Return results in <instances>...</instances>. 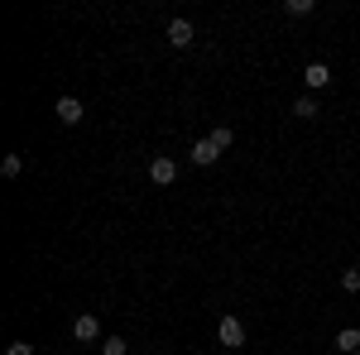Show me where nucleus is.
I'll use <instances>...</instances> for the list:
<instances>
[{
    "label": "nucleus",
    "instance_id": "ddd939ff",
    "mask_svg": "<svg viewBox=\"0 0 360 355\" xmlns=\"http://www.w3.org/2000/svg\"><path fill=\"white\" fill-rule=\"evenodd\" d=\"M125 351H130L125 336H106V341H101V355H125Z\"/></svg>",
    "mask_w": 360,
    "mask_h": 355
},
{
    "label": "nucleus",
    "instance_id": "9d476101",
    "mask_svg": "<svg viewBox=\"0 0 360 355\" xmlns=\"http://www.w3.org/2000/svg\"><path fill=\"white\" fill-rule=\"evenodd\" d=\"M283 15L288 20H303V15H312V0H283Z\"/></svg>",
    "mask_w": 360,
    "mask_h": 355
},
{
    "label": "nucleus",
    "instance_id": "0eeeda50",
    "mask_svg": "<svg viewBox=\"0 0 360 355\" xmlns=\"http://www.w3.org/2000/svg\"><path fill=\"white\" fill-rule=\"evenodd\" d=\"M303 82L312 86V91H322V86H332V67H327V63H307Z\"/></svg>",
    "mask_w": 360,
    "mask_h": 355
},
{
    "label": "nucleus",
    "instance_id": "6e6552de",
    "mask_svg": "<svg viewBox=\"0 0 360 355\" xmlns=\"http://www.w3.org/2000/svg\"><path fill=\"white\" fill-rule=\"evenodd\" d=\"M336 351H341V355H356L360 351V327H341V331H336Z\"/></svg>",
    "mask_w": 360,
    "mask_h": 355
},
{
    "label": "nucleus",
    "instance_id": "2eb2a0df",
    "mask_svg": "<svg viewBox=\"0 0 360 355\" xmlns=\"http://www.w3.org/2000/svg\"><path fill=\"white\" fill-rule=\"evenodd\" d=\"M5 355H34V346H29V341H10V346H5Z\"/></svg>",
    "mask_w": 360,
    "mask_h": 355
},
{
    "label": "nucleus",
    "instance_id": "4468645a",
    "mask_svg": "<svg viewBox=\"0 0 360 355\" xmlns=\"http://www.w3.org/2000/svg\"><path fill=\"white\" fill-rule=\"evenodd\" d=\"M341 288L346 293H360V269H341Z\"/></svg>",
    "mask_w": 360,
    "mask_h": 355
},
{
    "label": "nucleus",
    "instance_id": "f03ea898",
    "mask_svg": "<svg viewBox=\"0 0 360 355\" xmlns=\"http://www.w3.org/2000/svg\"><path fill=\"white\" fill-rule=\"evenodd\" d=\"M173 178H178V164H173L168 154H159V159L149 164V183H159V188H168Z\"/></svg>",
    "mask_w": 360,
    "mask_h": 355
},
{
    "label": "nucleus",
    "instance_id": "f8f14e48",
    "mask_svg": "<svg viewBox=\"0 0 360 355\" xmlns=\"http://www.w3.org/2000/svg\"><path fill=\"white\" fill-rule=\"evenodd\" d=\"M293 115H298V120H312V115H317V101H312V96H298V101H293Z\"/></svg>",
    "mask_w": 360,
    "mask_h": 355
},
{
    "label": "nucleus",
    "instance_id": "20e7f679",
    "mask_svg": "<svg viewBox=\"0 0 360 355\" xmlns=\"http://www.w3.org/2000/svg\"><path fill=\"white\" fill-rule=\"evenodd\" d=\"M72 336H77V341H106V336H101V322H96L91 312H82V317L72 322Z\"/></svg>",
    "mask_w": 360,
    "mask_h": 355
},
{
    "label": "nucleus",
    "instance_id": "39448f33",
    "mask_svg": "<svg viewBox=\"0 0 360 355\" xmlns=\"http://www.w3.org/2000/svg\"><path fill=\"white\" fill-rule=\"evenodd\" d=\"M58 120H63V125H82V101H77V96H58Z\"/></svg>",
    "mask_w": 360,
    "mask_h": 355
},
{
    "label": "nucleus",
    "instance_id": "1a4fd4ad",
    "mask_svg": "<svg viewBox=\"0 0 360 355\" xmlns=\"http://www.w3.org/2000/svg\"><path fill=\"white\" fill-rule=\"evenodd\" d=\"M207 139H212V144H217V149H221V154H226V149L236 144V130H231V125H217V130H212V135H207Z\"/></svg>",
    "mask_w": 360,
    "mask_h": 355
},
{
    "label": "nucleus",
    "instance_id": "7ed1b4c3",
    "mask_svg": "<svg viewBox=\"0 0 360 355\" xmlns=\"http://www.w3.org/2000/svg\"><path fill=\"white\" fill-rule=\"evenodd\" d=\"M193 39H197L193 20H168V44H173V49H188Z\"/></svg>",
    "mask_w": 360,
    "mask_h": 355
},
{
    "label": "nucleus",
    "instance_id": "9b49d317",
    "mask_svg": "<svg viewBox=\"0 0 360 355\" xmlns=\"http://www.w3.org/2000/svg\"><path fill=\"white\" fill-rule=\"evenodd\" d=\"M0 173H5V178H20V173H25V154H5Z\"/></svg>",
    "mask_w": 360,
    "mask_h": 355
},
{
    "label": "nucleus",
    "instance_id": "423d86ee",
    "mask_svg": "<svg viewBox=\"0 0 360 355\" xmlns=\"http://www.w3.org/2000/svg\"><path fill=\"white\" fill-rule=\"evenodd\" d=\"M188 159H193L197 168H212L217 159H221V149H217L212 139H197V144H193V154H188Z\"/></svg>",
    "mask_w": 360,
    "mask_h": 355
},
{
    "label": "nucleus",
    "instance_id": "f257e3e1",
    "mask_svg": "<svg viewBox=\"0 0 360 355\" xmlns=\"http://www.w3.org/2000/svg\"><path fill=\"white\" fill-rule=\"evenodd\" d=\"M217 341H221L226 351H240V346H245V322H240V317H221V322H217Z\"/></svg>",
    "mask_w": 360,
    "mask_h": 355
}]
</instances>
